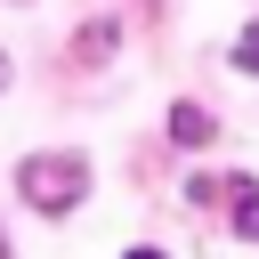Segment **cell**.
<instances>
[{"label": "cell", "instance_id": "obj_1", "mask_svg": "<svg viewBox=\"0 0 259 259\" xmlns=\"http://www.w3.org/2000/svg\"><path fill=\"white\" fill-rule=\"evenodd\" d=\"M16 194H24L32 210H73V202L89 194V162H81V154H32V162L16 170Z\"/></svg>", "mask_w": 259, "mask_h": 259}, {"label": "cell", "instance_id": "obj_2", "mask_svg": "<svg viewBox=\"0 0 259 259\" xmlns=\"http://www.w3.org/2000/svg\"><path fill=\"white\" fill-rule=\"evenodd\" d=\"M170 138H178V146H210V138H219V121H210L202 105H170Z\"/></svg>", "mask_w": 259, "mask_h": 259}, {"label": "cell", "instance_id": "obj_3", "mask_svg": "<svg viewBox=\"0 0 259 259\" xmlns=\"http://www.w3.org/2000/svg\"><path fill=\"white\" fill-rule=\"evenodd\" d=\"M235 194H243V202H235V227L259 243V186H243V178H235Z\"/></svg>", "mask_w": 259, "mask_h": 259}, {"label": "cell", "instance_id": "obj_4", "mask_svg": "<svg viewBox=\"0 0 259 259\" xmlns=\"http://www.w3.org/2000/svg\"><path fill=\"white\" fill-rule=\"evenodd\" d=\"M235 65H243V73H259V24L243 32V49H235Z\"/></svg>", "mask_w": 259, "mask_h": 259}, {"label": "cell", "instance_id": "obj_5", "mask_svg": "<svg viewBox=\"0 0 259 259\" xmlns=\"http://www.w3.org/2000/svg\"><path fill=\"white\" fill-rule=\"evenodd\" d=\"M130 259H162V251H130Z\"/></svg>", "mask_w": 259, "mask_h": 259}]
</instances>
